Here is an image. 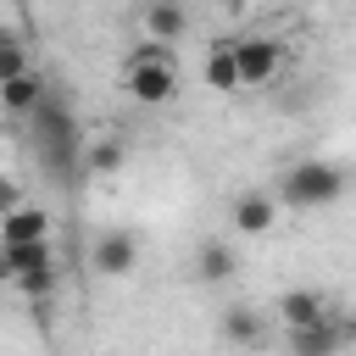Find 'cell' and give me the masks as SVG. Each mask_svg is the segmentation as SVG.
I'll list each match as a JSON object with an SVG mask.
<instances>
[{
  "instance_id": "obj_1",
  "label": "cell",
  "mask_w": 356,
  "mask_h": 356,
  "mask_svg": "<svg viewBox=\"0 0 356 356\" xmlns=\"http://www.w3.org/2000/svg\"><path fill=\"white\" fill-rule=\"evenodd\" d=\"M33 145H39V161L50 167V172H72V167H83V139H78V122H72V111H67V100L50 89L44 100H39V111H33Z\"/></svg>"
},
{
  "instance_id": "obj_2",
  "label": "cell",
  "mask_w": 356,
  "mask_h": 356,
  "mask_svg": "<svg viewBox=\"0 0 356 356\" xmlns=\"http://www.w3.org/2000/svg\"><path fill=\"white\" fill-rule=\"evenodd\" d=\"M122 83H128V95L139 100V106H167L172 95H178V72H172V56H167V44H139L134 56H128V72H122Z\"/></svg>"
},
{
  "instance_id": "obj_3",
  "label": "cell",
  "mask_w": 356,
  "mask_h": 356,
  "mask_svg": "<svg viewBox=\"0 0 356 356\" xmlns=\"http://www.w3.org/2000/svg\"><path fill=\"white\" fill-rule=\"evenodd\" d=\"M284 200L289 206H300V211H312V206H334L339 195H345V172L339 167H328V161H295L289 172H284Z\"/></svg>"
},
{
  "instance_id": "obj_4",
  "label": "cell",
  "mask_w": 356,
  "mask_h": 356,
  "mask_svg": "<svg viewBox=\"0 0 356 356\" xmlns=\"http://www.w3.org/2000/svg\"><path fill=\"white\" fill-rule=\"evenodd\" d=\"M234 56H239V83H245V89H256V83H267V78L278 72L284 44H278V39H267V33H250V39H234Z\"/></svg>"
},
{
  "instance_id": "obj_5",
  "label": "cell",
  "mask_w": 356,
  "mask_h": 356,
  "mask_svg": "<svg viewBox=\"0 0 356 356\" xmlns=\"http://www.w3.org/2000/svg\"><path fill=\"white\" fill-rule=\"evenodd\" d=\"M134 261H139V239L128 228H106L95 239V250H89V267L100 278H122V273H134Z\"/></svg>"
},
{
  "instance_id": "obj_6",
  "label": "cell",
  "mask_w": 356,
  "mask_h": 356,
  "mask_svg": "<svg viewBox=\"0 0 356 356\" xmlns=\"http://www.w3.org/2000/svg\"><path fill=\"white\" fill-rule=\"evenodd\" d=\"M33 239H50V211L44 206H17L0 217V245H33Z\"/></svg>"
},
{
  "instance_id": "obj_7",
  "label": "cell",
  "mask_w": 356,
  "mask_h": 356,
  "mask_svg": "<svg viewBox=\"0 0 356 356\" xmlns=\"http://www.w3.org/2000/svg\"><path fill=\"white\" fill-rule=\"evenodd\" d=\"M145 33H150L156 44L184 39V33H189V11H184L178 0H145Z\"/></svg>"
},
{
  "instance_id": "obj_8",
  "label": "cell",
  "mask_w": 356,
  "mask_h": 356,
  "mask_svg": "<svg viewBox=\"0 0 356 356\" xmlns=\"http://www.w3.org/2000/svg\"><path fill=\"white\" fill-rule=\"evenodd\" d=\"M278 222V200L267 195V189H245L239 200H234V228L239 234H267Z\"/></svg>"
},
{
  "instance_id": "obj_9",
  "label": "cell",
  "mask_w": 356,
  "mask_h": 356,
  "mask_svg": "<svg viewBox=\"0 0 356 356\" xmlns=\"http://www.w3.org/2000/svg\"><path fill=\"white\" fill-rule=\"evenodd\" d=\"M339 345H345V328H334L328 317L312 328H289V356H339Z\"/></svg>"
},
{
  "instance_id": "obj_10",
  "label": "cell",
  "mask_w": 356,
  "mask_h": 356,
  "mask_svg": "<svg viewBox=\"0 0 356 356\" xmlns=\"http://www.w3.org/2000/svg\"><path fill=\"white\" fill-rule=\"evenodd\" d=\"M278 317H284L289 328H312V323L328 317V306H323L317 289H284V295H278Z\"/></svg>"
},
{
  "instance_id": "obj_11",
  "label": "cell",
  "mask_w": 356,
  "mask_h": 356,
  "mask_svg": "<svg viewBox=\"0 0 356 356\" xmlns=\"http://www.w3.org/2000/svg\"><path fill=\"white\" fill-rule=\"evenodd\" d=\"M206 83H211V89H222V95L245 89V83H239V56H234V39H228V44L217 39V44L206 50Z\"/></svg>"
},
{
  "instance_id": "obj_12",
  "label": "cell",
  "mask_w": 356,
  "mask_h": 356,
  "mask_svg": "<svg viewBox=\"0 0 356 356\" xmlns=\"http://www.w3.org/2000/svg\"><path fill=\"white\" fill-rule=\"evenodd\" d=\"M44 95H50V83H44L39 72H22V78L0 83V106H6V111H28V117H33Z\"/></svg>"
},
{
  "instance_id": "obj_13",
  "label": "cell",
  "mask_w": 356,
  "mask_h": 356,
  "mask_svg": "<svg viewBox=\"0 0 356 356\" xmlns=\"http://www.w3.org/2000/svg\"><path fill=\"white\" fill-rule=\"evenodd\" d=\"M217 328H222V339H228V345H261V334H267L261 312H250V306H228Z\"/></svg>"
},
{
  "instance_id": "obj_14",
  "label": "cell",
  "mask_w": 356,
  "mask_h": 356,
  "mask_svg": "<svg viewBox=\"0 0 356 356\" xmlns=\"http://www.w3.org/2000/svg\"><path fill=\"white\" fill-rule=\"evenodd\" d=\"M234 267H239V256H234V245H222V239H206V245H200V256H195V273H200L206 284L234 278Z\"/></svg>"
},
{
  "instance_id": "obj_15",
  "label": "cell",
  "mask_w": 356,
  "mask_h": 356,
  "mask_svg": "<svg viewBox=\"0 0 356 356\" xmlns=\"http://www.w3.org/2000/svg\"><path fill=\"white\" fill-rule=\"evenodd\" d=\"M122 156H128V150H122L117 139H89V145H83V172H89V178H111V172L122 167Z\"/></svg>"
},
{
  "instance_id": "obj_16",
  "label": "cell",
  "mask_w": 356,
  "mask_h": 356,
  "mask_svg": "<svg viewBox=\"0 0 356 356\" xmlns=\"http://www.w3.org/2000/svg\"><path fill=\"white\" fill-rule=\"evenodd\" d=\"M17 289H22L28 300H50V289H56V267H33V273H22Z\"/></svg>"
},
{
  "instance_id": "obj_17",
  "label": "cell",
  "mask_w": 356,
  "mask_h": 356,
  "mask_svg": "<svg viewBox=\"0 0 356 356\" xmlns=\"http://www.w3.org/2000/svg\"><path fill=\"white\" fill-rule=\"evenodd\" d=\"M22 72H28L22 39H6V44H0V83H11V78H22Z\"/></svg>"
},
{
  "instance_id": "obj_18",
  "label": "cell",
  "mask_w": 356,
  "mask_h": 356,
  "mask_svg": "<svg viewBox=\"0 0 356 356\" xmlns=\"http://www.w3.org/2000/svg\"><path fill=\"white\" fill-rule=\"evenodd\" d=\"M22 206V189H17V178H0V217L6 211H17Z\"/></svg>"
}]
</instances>
